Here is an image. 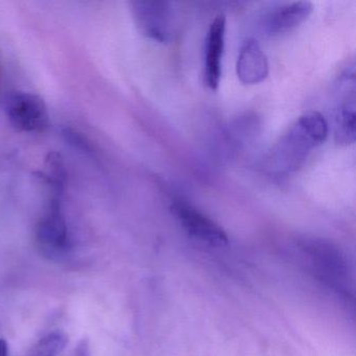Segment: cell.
Returning a JSON list of instances; mask_svg holds the SVG:
<instances>
[{"label":"cell","instance_id":"cell-1","mask_svg":"<svg viewBox=\"0 0 356 356\" xmlns=\"http://www.w3.org/2000/svg\"><path fill=\"white\" fill-rule=\"evenodd\" d=\"M328 135V124L322 114L310 111L300 116L281 136L268 155V170L273 174L296 172L312 149L322 145Z\"/></svg>","mask_w":356,"mask_h":356},{"label":"cell","instance_id":"cell-2","mask_svg":"<svg viewBox=\"0 0 356 356\" xmlns=\"http://www.w3.org/2000/svg\"><path fill=\"white\" fill-rule=\"evenodd\" d=\"M298 249L306 264L325 284L343 295L349 293L350 270L345 256L337 245L318 237L305 236L298 241Z\"/></svg>","mask_w":356,"mask_h":356},{"label":"cell","instance_id":"cell-3","mask_svg":"<svg viewBox=\"0 0 356 356\" xmlns=\"http://www.w3.org/2000/svg\"><path fill=\"white\" fill-rule=\"evenodd\" d=\"M61 197L51 195L47 210L35 229V239L39 250L43 255L53 260L65 258L72 249Z\"/></svg>","mask_w":356,"mask_h":356},{"label":"cell","instance_id":"cell-4","mask_svg":"<svg viewBox=\"0 0 356 356\" xmlns=\"http://www.w3.org/2000/svg\"><path fill=\"white\" fill-rule=\"evenodd\" d=\"M131 11L143 36L160 43L170 40L174 32L172 3L160 0H136L131 3Z\"/></svg>","mask_w":356,"mask_h":356},{"label":"cell","instance_id":"cell-5","mask_svg":"<svg viewBox=\"0 0 356 356\" xmlns=\"http://www.w3.org/2000/svg\"><path fill=\"white\" fill-rule=\"evenodd\" d=\"M6 114L12 126L22 132H44L49 126L47 104L34 93H12L6 102Z\"/></svg>","mask_w":356,"mask_h":356},{"label":"cell","instance_id":"cell-6","mask_svg":"<svg viewBox=\"0 0 356 356\" xmlns=\"http://www.w3.org/2000/svg\"><path fill=\"white\" fill-rule=\"evenodd\" d=\"M172 212L185 232L193 238L213 247H222L228 243V235L224 229L191 204L175 202Z\"/></svg>","mask_w":356,"mask_h":356},{"label":"cell","instance_id":"cell-7","mask_svg":"<svg viewBox=\"0 0 356 356\" xmlns=\"http://www.w3.org/2000/svg\"><path fill=\"white\" fill-rule=\"evenodd\" d=\"M226 38V17L222 14L216 16L208 30L206 37L204 76L207 86L216 90L222 78V59Z\"/></svg>","mask_w":356,"mask_h":356},{"label":"cell","instance_id":"cell-8","mask_svg":"<svg viewBox=\"0 0 356 356\" xmlns=\"http://www.w3.org/2000/svg\"><path fill=\"white\" fill-rule=\"evenodd\" d=\"M236 74L245 85L258 84L268 76V59L256 39H247L241 45L237 57Z\"/></svg>","mask_w":356,"mask_h":356},{"label":"cell","instance_id":"cell-9","mask_svg":"<svg viewBox=\"0 0 356 356\" xmlns=\"http://www.w3.org/2000/svg\"><path fill=\"white\" fill-rule=\"evenodd\" d=\"M312 3L309 1H293L275 8L264 19V31L270 36H279L291 32L303 24L312 14Z\"/></svg>","mask_w":356,"mask_h":356},{"label":"cell","instance_id":"cell-10","mask_svg":"<svg viewBox=\"0 0 356 356\" xmlns=\"http://www.w3.org/2000/svg\"><path fill=\"white\" fill-rule=\"evenodd\" d=\"M334 134L337 143L350 145L355 141V93L345 95L335 112Z\"/></svg>","mask_w":356,"mask_h":356},{"label":"cell","instance_id":"cell-11","mask_svg":"<svg viewBox=\"0 0 356 356\" xmlns=\"http://www.w3.org/2000/svg\"><path fill=\"white\" fill-rule=\"evenodd\" d=\"M45 166H47V172L43 175V178L51 187V193L62 195L64 185H65L66 172L61 155L56 152L49 154L47 156Z\"/></svg>","mask_w":356,"mask_h":356},{"label":"cell","instance_id":"cell-12","mask_svg":"<svg viewBox=\"0 0 356 356\" xmlns=\"http://www.w3.org/2000/svg\"><path fill=\"white\" fill-rule=\"evenodd\" d=\"M67 343L68 337L63 331H51L35 345L32 356L60 355L65 349Z\"/></svg>","mask_w":356,"mask_h":356},{"label":"cell","instance_id":"cell-13","mask_svg":"<svg viewBox=\"0 0 356 356\" xmlns=\"http://www.w3.org/2000/svg\"><path fill=\"white\" fill-rule=\"evenodd\" d=\"M72 356H92L91 355L90 343L87 339H83L74 348Z\"/></svg>","mask_w":356,"mask_h":356},{"label":"cell","instance_id":"cell-14","mask_svg":"<svg viewBox=\"0 0 356 356\" xmlns=\"http://www.w3.org/2000/svg\"><path fill=\"white\" fill-rule=\"evenodd\" d=\"M0 356H9L8 343L1 337H0Z\"/></svg>","mask_w":356,"mask_h":356}]
</instances>
